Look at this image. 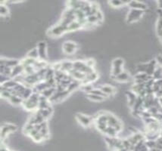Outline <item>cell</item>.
Returning <instances> with one entry per match:
<instances>
[{"instance_id": "obj_25", "label": "cell", "mask_w": 162, "mask_h": 151, "mask_svg": "<svg viewBox=\"0 0 162 151\" xmlns=\"http://www.w3.org/2000/svg\"><path fill=\"white\" fill-rule=\"evenodd\" d=\"M17 83H17L15 79H11L5 82L4 83H2V86L5 87V88H7V89H12V88H14L16 86H17Z\"/></svg>"}, {"instance_id": "obj_42", "label": "cell", "mask_w": 162, "mask_h": 151, "mask_svg": "<svg viewBox=\"0 0 162 151\" xmlns=\"http://www.w3.org/2000/svg\"><path fill=\"white\" fill-rule=\"evenodd\" d=\"M159 112H160V113H162V107H160Z\"/></svg>"}, {"instance_id": "obj_3", "label": "cell", "mask_w": 162, "mask_h": 151, "mask_svg": "<svg viewBox=\"0 0 162 151\" xmlns=\"http://www.w3.org/2000/svg\"><path fill=\"white\" fill-rule=\"evenodd\" d=\"M65 32H68V26L58 23L49 30L48 34L51 36H59Z\"/></svg>"}, {"instance_id": "obj_26", "label": "cell", "mask_w": 162, "mask_h": 151, "mask_svg": "<svg viewBox=\"0 0 162 151\" xmlns=\"http://www.w3.org/2000/svg\"><path fill=\"white\" fill-rule=\"evenodd\" d=\"M83 27V25L77 20L74 21L68 25V31H73V30H77Z\"/></svg>"}, {"instance_id": "obj_30", "label": "cell", "mask_w": 162, "mask_h": 151, "mask_svg": "<svg viewBox=\"0 0 162 151\" xmlns=\"http://www.w3.org/2000/svg\"><path fill=\"white\" fill-rule=\"evenodd\" d=\"M87 97H88L90 100H91L92 101H96V102H100V101H104V97H101V96H99L97 95H95V94H87Z\"/></svg>"}, {"instance_id": "obj_40", "label": "cell", "mask_w": 162, "mask_h": 151, "mask_svg": "<svg viewBox=\"0 0 162 151\" xmlns=\"http://www.w3.org/2000/svg\"><path fill=\"white\" fill-rule=\"evenodd\" d=\"M157 3H158V7H159V8H161V9H162V1H158Z\"/></svg>"}, {"instance_id": "obj_38", "label": "cell", "mask_w": 162, "mask_h": 151, "mask_svg": "<svg viewBox=\"0 0 162 151\" xmlns=\"http://www.w3.org/2000/svg\"><path fill=\"white\" fill-rule=\"evenodd\" d=\"M155 60L156 62H157V64L158 66H161V67H162V55H158L157 57H156L155 58Z\"/></svg>"}, {"instance_id": "obj_7", "label": "cell", "mask_w": 162, "mask_h": 151, "mask_svg": "<svg viewBox=\"0 0 162 151\" xmlns=\"http://www.w3.org/2000/svg\"><path fill=\"white\" fill-rule=\"evenodd\" d=\"M77 49V45L72 41H66L62 45V50L67 54H73Z\"/></svg>"}, {"instance_id": "obj_11", "label": "cell", "mask_w": 162, "mask_h": 151, "mask_svg": "<svg viewBox=\"0 0 162 151\" xmlns=\"http://www.w3.org/2000/svg\"><path fill=\"white\" fill-rule=\"evenodd\" d=\"M37 49L39 52V58L40 60H45L46 58V44L45 42H40L37 45Z\"/></svg>"}, {"instance_id": "obj_29", "label": "cell", "mask_w": 162, "mask_h": 151, "mask_svg": "<svg viewBox=\"0 0 162 151\" xmlns=\"http://www.w3.org/2000/svg\"><path fill=\"white\" fill-rule=\"evenodd\" d=\"M12 104H15V105H18V104H22V102H23V99L21 98V97H19V96H17V95H12V97H10L9 100Z\"/></svg>"}, {"instance_id": "obj_32", "label": "cell", "mask_w": 162, "mask_h": 151, "mask_svg": "<svg viewBox=\"0 0 162 151\" xmlns=\"http://www.w3.org/2000/svg\"><path fill=\"white\" fill-rule=\"evenodd\" d=\"M33 129H34V125H32L31 123H29V122H27L24 127V133L25 134H27V135H29L31 131L33 130Z\"/></svg>"}, {"instance_id": "obj_9", "label": "cell", "mask_w": 162, "mask_h": 151, "mask_svg": "<svg viewBox=\"0 0 162 151\" xmlns=\"http://www.w3.org/2000/svg\"><path fill=\"white\" fill-rule=\"evenodd\" d=\"M76 119L83 127H89L92 122V119L90 116H87V115L81 113H76Z\"/></svg>"}, {"instance_id": "obj_23", "label": "cell", "mask_w": 162, "mask_h": 151, "mask_svg": "<svg viewBox=\"0 0 162 151\" xmlns=\"http://www.w3.org/2000/svg\"><path fill=\"white\" fill-rule=\"evenodd\" d=\"M56 92V87H49V88H46V89L43 90L40 93V95H42L44 97H46V98L49 99L50 97L55 94V92Z\"/></svg>"}, {"instance_id": "obj_18", "label": "cell", "mask_w": 162, "mask_h": 151, "mask_svg": "<svg viewBox=\"0 0 162 151\" xmlns=\"http://www.w3.org/2000/svg\"><path fill=\"white\" fill-rule=\"evenodd\" d=\"M157 65H158L157 62H156L155 60H151L150 62H149V63H148L146 72H145V73L148 74L149 76H152L153 74H154L155 71L156 70Z\"/></svg>"}, {"instance_id": "obj_45", "label": "cell", "mask_w": 162, "mask_h": 151, "mask_svg": "<svg viewBox=\"0 0 162 151\" xmlns=\"http://www.w3.org/2000/svg\"><path fill=\"white\" fill-rule=\"evenodd\" d=\"M161 151H162V150H161Z\"/></svg>"}, {"instance_id": "obj_22", "label": "cell", "mask_w": 162, "mask_h": 151, "mask_svg": "<svg viewBox=\"0 0 162 151\" xmlns=\"http://www.w3.org/2000/svg\"><path fill=\"white\" fill-rule=\"evenodd\" d=\"M133 151H149V149L145 144V139L142 140L134 146Z\"/></svg>"}, {"instance_id": "obj_12", "label": "cell", "mask_w": 162, "mask_h": 151, "mask_svg": "<svg viewBox=\"0 0 162 151\" xmlns=\"http://www.w3.org/2000/svg\"><path fill=\"white\" fill-rule=\"evenodd\" d=\"M127 5L131 8V9H138L144 11L147 8V5L145 3L138 1L128 2Z\"/></svg>"}, {"instance_id": "obj_34", "label": "cell", "mask_w": 162, "mask_h": 151, "mask_svg": "<svg viewBox=\"0 0 162 151\" xmlns=\"http://www.w3.org/2000/svg\"><path fill=\"white\" fill-rule=\"evenodd\" d=\"M128 2H124V1H117V0H115V1L109 2V4L112 5L113 7H120L122 5L127 4Z\"/></svg>"}, {"instance_id": "obj_5", "label": "cell", "mask_w": 162, "mask_h": 151, "mask_svg": "<svg viewBox=\"0 0 162 151\" xmlns=\"http://www.w3.org/2000/svg\"><path fill=\"white\" fill-rule=\"evenodd\" d=\"M107 116H108V126L115 128V130L117 132H120L122 130V124L120 121L117 118L116 116H114L111 113L107 112Z\"/></svg>"}, {"instance_id": "obj_13", "label": "cell", "mask_w": 162, "mask_h": 151, "mask_svg": "<svg viewBox=\"0 0 162 151\" xmlns=\"http://www.w3.org/2000/svg\"><path fill=\"white\" fill-rule=\"evenodd\" d=\"M98 79V73L96 71L91 73L86 74V78L81 82V85L91 84L92 83L95 82Z\"/></svg>"}, {"instance_id": "obj_44", "label": "cell", "mask_w": 162, "mask_h": 151, "mask_svg": "<svg viewBox=\"0 0 162 151\" xmlns=\"http://www.w3.org/2000/svg\"></svg>"}, {"instance_id": "obj_6", "label": "cell", "mask_w": 162, "mask_h": 151, "mask_svg": "<svg viewBox=\"0 0 162 151\" xmlns=\"http://www.w3.org/2000/svg\"><path fill=\"white\" fill-rule=\"evenodd\" d=\"M143 15V11L138 9H130L127 16V22L133 23L140 20V17Z\"/></svg>"}, {"instance_id": "obj_39", "label": "cell", "mask_w": 162, "mask_h": 151, "mask_svg": "<svg viewBox=\"0 0 162 151\" xmlns=\"http://www.w3.org/2000/svg\"><path fill=\"white\" fill-rule=\"evenodd\" d=\"M158 103H159V105L162 107V97H158Z\"/></svg>"}, {"instance_id": "obj_15", "label": "cell", "mask_w": 162, "mask_h": 151, "mask_svg": "<svg viewBox=\"0 0 162 151\" xmlns=\"http://www.w3.org/2000/svg\"><path fill=\"white\" fill-rule=\"evenodd\" d=\"M73 64H74V61L70 60L61 61V69H60V70L62 71V72L68 73L69 71H71L74 68Z\"/></svg>"}, {"instance_id": "obj_33", "label": "cell", "mask_w": 162, "mask_h": 151, "mask_svg": "<svg viewBox=\"0 0 162 151\" xmlns=\"http://www.w3.org/2000/svg\"><path fill=\"white\" fill-rule=\"evenodd\" d=\"M90 93L95 94V95H99V96H101V97H104V98H106V97H108V96H107V95H106V94H105L104 92H103L101 90L100 88H93V89H92V90L91 91V92H90Z\"/></svg>"}, {"instance_id": "obj_16", "label": "cell", "mask_w": 162, "mask_h": 151, "mask_svg": "<svg viewBox=\"0 0 162 151\" xmlns=\"http://www.w3.org/2000/svg\"><path fill=\"white\" fill-rule=\"evenodd\" d=\"M20 60L17 59H6V58H1V65H5L7 67H15V66L18 65L20 64Z\"/></svg>"}, {"instance_id": "obj_31", "label": "cell", "mask_w": 162, "mask_h": 151, "mask_svg": "<svg viewBox=\"0 0 162 151\" xmlns=\"http://www.w3.org/2000/svg\"><path fill=\"white\" fill-rule=\"evenodd\" d=\"M86 21L87 22L90 23V24H97V23H99V21H101L100 20H99V17H97L96 14L94 15H91V16H89V17H86Z\"/></svg>"}, {"instance_id": "obj_14", "label": "cell", "mask_w": 162, "mask_h": 151, "mask_svg": "<svg viewBox=\"0 0 162 151\" xmlns=\"http://www.w3.org/2000/svg\"><path fill=\"white\" fill-rule=\"evenodd\" d=\"M24 67L22 64H19L18 65L15 66V67L12 68V75H11V79H14L16 76H20L21 74L24 73Z\"/></svg>"}, {"instance_id": "obj_41", "label": "cell", "mask_w": 162, "mask_h": 151, "mask_svg": "<svg viewBox=\"0 0 162 151\" xmlns=\"http://www.w3.org/2000/svg\"><path fill=\"white\" fill-rule=\"evenodd\" d=\"M149 151H161V150L157 148V147H155V148H152L151 149V150H149Z\"/></svg>"}, {"instance_id": "obj_43", "label": "cell", "mask_w": 162, "mask_h": 151, "mask_svg": "<svg viewBox=\"0 0 162 151\" xmlns=\"http://www.w3.org/2000/svg\"><path fill=\"white\" fill-rule=\"evenodd\" d=\"M116 151H120V150H116Z\"/></svg>"}, {"instance_id": "obj_17", "label": "cell", "mask_w": 162, "mask_h": 151, "mask_svg": "<svg viewBox=\"0 0 162 151\" xmlns=\"http://www.w3.org/2000/svg\"><path fill=\"white\" fill-rule=\"evenodd\" d=\"M50 101L49 99L46 98V97L40 95V101H39V106L38 109H46V108L49 107L51 106Z\"/></svg>"}, {"instance_id": "obj_4", "label": "cell", "mask_w": 162, "mask_h": 151, "mask_svg": "<svg viewBox=\"0 0 162 151\" xmlns=\"http://www.w3.org/2000/svg\"><path fill=\"white\" fill-rule=\"evenodd\" d=\"M124 61L122 58H115L112 62V70H111V76L112 77L115 78V76L122 73L123 71V66H124Z\"/></svg>"}, {"instance_id": "obj_37", "label": "cell", "mask_w": 162, "mask_h": 151, "mask_svg": "<svg viewBox=\"0 0 162 151\" xmlns=\"http://www.w3.org/2000/svg\"><path fill=\"white\" fill-rule=\"evenodd\" d=\"M83 90L84 92H86L87 94H90L91 92V91L93 89V87L91 84H86V85H83V87H82Z\"/></svg>"}, {"instance_id": "obj_36", "label": "cell", "mask_w": 162, "mask_h": 151, "mask_svg": "<svg viewBox=\"0 0 162 151\" xmlns=\"http://www.w3.org/2000/svg\"><path fill=\"white\" fill-rule=\"evenodd\" d=\"M156 28H157V33L158 35L162 31V16L158 18L157 21V25H156Z\"/></svg>"}, {"instance_id": "obj_24", "label": "cell", "mask_w": 162, "mask_h": 151, "mask_svg": "<svg viewBox=\"0 0 162 151\" xmlns=\"http://www.w3.org/2000/svg\"><path fill=\"white\" fill-rule=\"evenodd\" d=\"M38 111L46 120H47V119L49 118L53 113V109L51 106L46 109H38Z\"/></svg>"}, {"instance_id": "obj_27", "label": "cell", "mask_w": 162, "mask_h": 151, "mask_svg": "<svg viewBox=\"0 0 162 151\" xmlns=\"http://www.w3.org/2000/svg\"><path fill=\"white\" fill-rule=\"evenodd\" d=\"M152 78L155 80H158V79H162V67L158 66L156 67V70L153 74Z\"/></svg>"}, {"instance_id": "obj_35", "label": "cell", "mask_w": 162, "mask_h": 151, "mask_svg": "<svg viewBox=\"0 0 162 151\" xmlns=\"http://www.w3.org/2000/svg\"><path fill=\"white\" fill-rule=\"evenodd\" d=\"M8 12H9V11H8V7H7L6 5L1 4V6H0V14H1V15L2 16L8 15Z\"/></svg>"}, {"instance_id": "obj_8", "label": "cell", "mask_w": 162, "mask_h": 151, "mask_svg": "<svg viewBox=\"0 0 162 151\" xmlns=\"http://www.w3.org/2000/svg\"><path fill=\"white\" fill-rule=\"evenodd\" d=\"M17 130L16 125H13L12 123H5L2 126L1 129V138L2 139L4 140L6 138L7 135L9 134V132H14Z\"/></svg>"}, {"instance_id": "obj_10", "label": "cell", "mask_w": 162, "mask_h": 151, "mask_svg": "<svg viewBox=\"0 0 162 151\" xmlns=\"http://www.w3.org/2000/svg\"><path fill=\"white\" fill-rule=\"evenodd\" d=\"M68 73L70 74L73 79H75V80L81 82V83L85 79V78H86V74L83 73L81 72V71L76 70V69H74V68H73L71 71H69Z\"/></svg>"}, {"instance_id": "obj_20", "label": "cell", "mask_w": 162, "mask_h": 151, "mask_svg": "<svg viewBox=\"0 0 162 151\" xmlns=\"http://www.w3.org/2000/svg\"><path fill=\"white\" fill-rule=\"evenodd\" d=\"M100 88L107 96L112 95L116 92V89L113 86H108V85H103L100 87Z\"/></svg>"}, {"instance_id": "obj_21", "label": "cell", "mask_w": 162, "mask_h": 151, "mask_svg": "<svg viewBox=\"0 0 162 151\" xmlns=\"http://www.w3.org/2000/svg\"><path fill=\"white\" fill-rule=\"evenodd\" d=\"M130 79V74L128 73L127 72H126V71H123V72L120 73L119 75H117L115 77V80L121 82V83L129 81Z\"/></svg>"}, {"instance_id": "obj_1", "label": "cell", "mask_w": 162, "mask_h": 151, "mask_svg": "<svg viewBox=\"0 0 162 151\" xmlns=\"http://www.w3.org/2000/svg\"><path fill=\"white\" fill-rule=\"evenodd\" d=\"M40 94L38 92H33L31 97L27 100H24L22 102V105L28 111H34L38 110L39 101H40Z\"/></svg>"}, {"instance_id": "obj_19", "label": "cell", "mask_w": 162, "mask_h": 151, "mask_svg": "<svg viewBox=\"0 0 162 151\" xmlns=\"http://www.w3.org/2000/svg\"><path fill=\"white\" fill-rule=\"evenodd\" d=\"M127 95L128 98V103H129V106L133 108V106H134L135 103H136L137 98H138V95H137L136 94H135L133 91H129V92H127Z\"/></svg>"}, {"instance_id": "obj_2", "label": "cell", "mask_w": 162, "mask_h": 151, "mask_svg": "<svg viewBox=\"0 0 162 151\" xmlns=\"http://www.w3.org/2000/svg\"><path fill=\"white\" fill-rule=\"evenodd\" d=\"M73 61H74L73 64L74 69L81 71L83 73L89 74L95 71L93 70V67H90V66L87 65L84 60H73Z\"/></svg>"}, {"instance_id": "obj_28", "label": "cell", "mask_w": 162, "mask_h": 151, "mask_svg": "<svg viewBox=\"0 0 162 151\" xmlns=\"http://www.w3.org/2000/svg\"><path fill=\"white\" fill-rule=\"evenodd\" d=\"M27 57H28V58H33V59H40L39 58V52H38V49H37V48H33V49H31V51H28L27 53Z\"/></svg>"}]
</instances>
